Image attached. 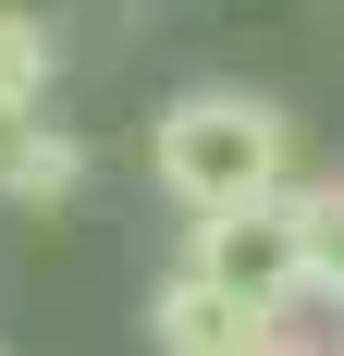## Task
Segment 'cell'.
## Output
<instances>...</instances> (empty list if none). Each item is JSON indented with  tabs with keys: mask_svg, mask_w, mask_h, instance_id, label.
Listing matches in <instances>:
<instances>
[{
	"mask_svg": "<svg viewBox=\"0 0 344 356\" xmlns=\"http://www.w3.org/2000/svg\"><path fill=\"white\" fill-rule=\"evenodd\" d=\"M271 356H308V344H271Z\"/></svg>",
	"mask_w": 344,
	"mask_h": 356,
	"instance_id": "obj_7",
	"label": "cell"
},
{
	"mask_svg": "<svg viewBox=\"0 0 344 356\" xmlns=\"http://www.w3.org/2000/svg\"><path fill=\"white\" fill-rule=\"evenodd\" d=\"M185 270L221 295H246L258 320H283L308 295V209L295 197H258V209H221V221H185Z\"/></svg>",
	"mask_w": 344,
	"mask_h": 356,
	"instance_id": "obj_2",
	"label": "cell"
},
{
	"mask_svg": "<svg viewBox=\"0 0 344 356\" xmlns=\"http://www.w3.org/2000/svg\"><path fill=\"white\" fill-rule=\"evenodd\" d=\"M148 160H160V197L185 221L258 209V197H295V111L258 86H185L148 123Z\"/></svg>",
	"mask_w": 344,
	"mask_h": 356,
	"instance_id": "obj_1",
	"label": "cell"
},
{
	"mask_svg": "<svg viewBox=\"0 0 344 356\" xmlns=\"http://www.w3.org/2000/svg\"><path fill=\"white\" fill-rule=\"evenodd\" d=\"M49 74H62V25L0 0V123H37L49 111Z\"/></svg>",
	"mask_w": 344,
	"mask_h": 356,
	"instance_id": "obj_5",
	"label": "cell"
},
{
	"mask_svg": "<svg viewBox=\"0 0 344 356\" xmlns=\"http://www.w3.org/2000/svg\"><path fill=\"white\" fill-rule=\"evenodd\" d=\"M74 184H86V136H62V123H0V197L13 209H62Z\"/></svg>",
	"mask_w": 344,
	"mask_h": 356,
	"instance_id": "obj_4",
	"label": "cell"
},
{
	"mask_svg": "<svg viewBox=\"0 0 344 356\" xmlns=\"http://www.w3.org/2000/svg\"><path fill=\"white\" fill-rule=\"evenodd\" d=\"M148 344L160 356H271L283 320H258L246 295L197 283V270H160V283H148Z\"/></svg>",
	"mask_w": 344,
	"mask_h": 356,
	"instance_id": "obj_3",
	"label": "cell"
},
{
	"mask_svg": "<svg viewBox=\"0 0 344 356\" xmlns=\"http://www.w3.org/2000/svg\"><path fill=\"white\" fill-rule=\"evenodd\" d=\"M295 209H308V295H344V172L295 184Z\"/></svg>",
	"mask_w": 344,
	"mask_h": 356,
	"instance_id": "obj_6",
	"label": "cell"
}]
</instances>
